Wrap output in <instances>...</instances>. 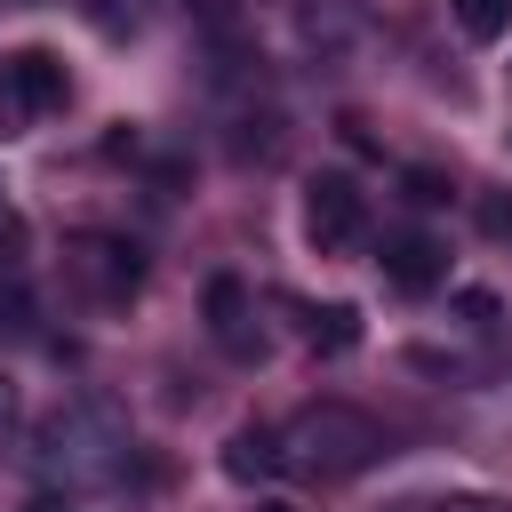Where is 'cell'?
Returning a JSON list of instances; mask_svg holds the SVG:
<instances>
[{
  "instance_id": "8992f818",
  "label": "cell",
  "mask_w": 512,
  "mask_h": 512,
  "mask_svg": "<svg viewBox=\"0 0 512 512\" xmlns=\"http://www.w3.org/2000/svg\"><path fill=\"white\" fill-rule=\"evenodd\" d=\"M272 464H280V440H272L264 424H240L232 448H224V472H232V480H256V472H272Z\"/></svg>"
},
{
  "instance_id": "5b68a950",
  "label": "cell",
  "mask_w": 512,
  "mask_h": 512,
  "mask_svg": "<svg viewBox=\"0 0 512 512\" xmlns=\"http://www.w3.org/2000/svg\"><path fill=\"white\" fill-rule=\"evenodd\" d=\"M200 304H208V328H216L232 352H248V336H240V320H248V288H240V272H216V280L200 288Z\"/></svg>"
},
{
  "instance_id": "7c38bea8",
  "label": "cell",
  "mask_w": 512,
  "mask_h": 512,
  "mask_svg": "<svg viewBox=\"0 0 512 512\" xmlns=\"http://www.w3.org/2000/svg\"><path fill=\"white\" fill-rule=\"evenodd\" d=\"M256 512H296V504L288 496H256Z\"/></svg>"
},
{
  "instance_id": "3957f363",
  "label": "cell",
  "mask_w": 512,
  "mask_h": 512,
  "mask_svg": "<svg viewBox=\"0 0 512 512\" xmlns=\"http://www.w3.org/2000/svg\"><path fill=\"white\" fill-rule=\"evenodd\" d=\"M8 96H16L24 112H64V104H72L64 56H56V48H16V56H8Z\"/></svg>"
},
{
  "instance_id": "30bf717a",
  "label": "cell",
  "mask_w": 512,
  "mask_h": 512,
  "mask_svg": "<svg viewBox=\"0 0 512 512\" xmlns=\"http://www.w3.org/2000/svg\"><path fill=\"white\" fill-rule=\"evenodd\" d=\"M456 312H464V320H496V296H488V288H464Z\"/></svg>"
},
{
  "instance_id": "8fae6325",
  "label": "cell",
  "mask_w": 512,
  "mask_h": 512,
  "mask_svg": "<svg viewBox=\"0 0 512 512\" xmlns=\"http://www.w3.org/2000/svg\"><path fill=\"white\" fill-rule=\"evenodd\" d=\"M480 224H488V232H512V208H504V200H488V208H480Z\"/></svg>"
},
{
  "instance_id": "52a82bcc",
  "label": "cell",
  "mask_w": 512,
  "mask_h": 512,
  "mask_svg": "<svg viewBox=\"0 0 512 512\" xmlns=\"http://www.w3.org/2000/svg\"><path fill=\"white\" fill-rule=\"evenodd\" d=\"M312 344H320V352H352V344H360V312H352V304L312 312Z\"/></svg>"
},
{
  "instance_id": "ba28073f",
  "label": "cell",
  "mask_w": 512,
  "mask_h": 512,
  "mask_svg": "<svg viewBox=\"0 0 512 512\" xmlns=\"http://www.w3.org/2000/svg\"><path fill=\"white\" fill-rule=\"evenodd\" d=\"M456 24H464L472 40H504V24H512V0H456Z\"/></svg>"
},
{
  "instance_id": "277c9868",
  "label": "cell",
  "mask_w": 512,
  "mask_h": 512,
  "mask_svg": "<svg viewBox=\"0 0 512 512\" xmlns=\"http://www.w3.org/2000/svg\"><path fill=\"white\" fill-rule=\"evenodd\" d=\"M376 264H384V280H392L400 296H432V288L448 280V248H440L432 232H392Z\"/></svg>"
},
{
  "instance_id": "4fadbf2b",
  "label": "cell",
  "mask_w": 512,
  "mask_h": 512,
  "mask_svg": "<svg viewBox=\"0 0 512 512\" xmlns=\"http://www.w3.org/2000/svg\"><path fill=\"white\" fill-rule=\"evenodd\" d=\"M32 512H56V504H32Z\"/></svg>"
},
{
  "instance_id": "6da1fadb",
  "label": "cell",
  "mask_w": 512,
  "mask_h": 512,
  "mask_svg": "<svg viewBox=\"0 0 512 512\" xmlns=\"http://www.w3.org/2000/svg\"><path fill=\"white\" fill-rule=\"evenodd\" d=\"M360 232H368L360 184H352L344 168H312V176H304V240H312L320 256H336V248H352Z\"/></svg>"
},
{
  "instance_id": "9c48e42d",
  "label": "cell",
  "mask_w": 512,
  "mask_h": 512,
  "mask_svg": "<svg viewBox=\"0 0 512 512\" xmlns=\"http://www.w3.org/2000/svg\"><path fill=\"white\" fill-rule=\"evenodd\" d=\"M448 192H456V184H448L440 168H408V200H416V208H440Z\"/></svg>"
},
{
  "instance_id": "7a4b0ae2",
  "label": "cell",
  "mask_w": 512,
  "mask_h": 512,
  "mask_svg": "<svg viewBox=\"0 0 512 512\" xmlns=\"http://www.w3.org/2000/svg\"><path fill=\"white\" fill-rule=\"evenodd\" d=\"M304 464H320V472H352V464H368L384 440H376V424L368 416H352V408H312L304 416Z\"/></svg>"
}]
</instances>
